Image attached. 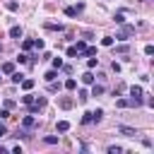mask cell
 <instances>
[{"label":"cell","mask_w":154,"mask_h":154,"mask_svg":"<svg viewBox=\"0 0 154 154\" xmlns=\"http://www.w3.org/2000/svg\"><path fill=\"white\" fill-rule=\"evenodd\" d=\"M22 79H24V75H22V72H12V82H14V84H19Z\"/></svg>","instance_id":"21"},{"label":"cell","mask_w":154,"mask_h":154,"mask_svg":"<svg viewBox=\"0 0 154 154\" xmlns=\"http://www.w3.org/2000/svg\"><path fill=\"white\" fill-rule=\"evenodd\" d=\"M118 132H120V135H125V137H135V135H137V130H135V128H130V125H118Z\"/></svg>","instance_id":"6"},{"label":"cell","mask_w":154,"mask_h":154,"mask_svg":"<svg viewBox=\"0 0 154 154\" xmlns=\"http://www.w3.org/2000/svg\"><path fill=\"white\" fill-rule=\"evenodd\" d=\"M5 7H7L10 12H17V7H19V5H17L14 0H7V5H5Z\"/></svg>","instance_id":"19"},{"label":"cell","mask_w":154,"mask_h":154,"mask_svg":"<svg viewBox=\"0 0 154 154\" xmlns=\"http://www.w3.org/2000/svg\"><path fill=\"white\" fill-rule=\"evenodd\" d=\"M67 55H70V58H75V55H79V53H77V48H75V46H70V48H67Z\"/></svg>","instance_id":"33"},{"label":"cell","mask_w":154,"mask_h":154,"mask_svg":"<svg viewBox=\"0 0 154 154\" xmlns=\"http://www.w3.org/2000/svg\"><path fill=\"white\" fill-rule=\"evenodd\" d=\"M113 19H116V24H123V22H125V14H123V12H116Z\"/></svg>","instance_id":"25"},{"label":"cell","mask_w":154,"mask_h":154,"mask_svg":"<svg viewBox=\"0 0 154 154\" xmlns=\"http://www.w3.org/2000/svg\"><path fill=\"white\" fill-rule=\"evenodd\" d=\"M34 48H38V51H41V48H43V41H41V38H36V41H34Z\"/></svg>","instance_id":"35"},{"label":"cell","mask_w":154,"mask_h":154,"mask_svg":"<svg viewBox=\"0 0 154 154\" xmlns=\"http://www.w3.org/2000/svg\"><path fill=\"white\" fill-rule=\"evenodd\" d=\"M82 55H87V58H89V55H96V48H94V46H87V48L82 51Z\"/></svg>","instance_id":"18"},{"label":"cell","mask_w":154,"mask_h":154,"mask_svg":"<svg viewBox=\"0 0 154 154\" xmlns=\"http://www.w3.org/2000/svg\"><path fill=\"white\" fill-rule=\"evenodd\" d=\"M75 48H77V53H82V51L87 48V43H84V41H77V46H75Z\"/></svg>","instance_id":"31"},{"label":"cell","mask_w":154,"mask_h":154,"mask_svg":"<svg viewBox=\"0 0 154 154\" xmlns=\"http://www.w3.org/2000/svg\"><path fill=\"white\" fill-rule=\"evenodd\" d=\"M5 135H7V128H5L2 123H0V137H5Z\"/></svg>","instance_id":"39"},{"label":"cell","mask_w":154,"mask_h":154,"mask_svg":"<svg viewBox=\"0 0 154 154\" xmlns=\"http://www.w3.org/2000/svg\"><path fill=\"white\" fill-rule=\"evenodd\" d=\"M10 38H22V26H10Z\"/></svg>","instance_id":"8"},{"label":"cell","mask_w":154,"mask_h":154,"mask_svg":"<svg viewBox=\"0 0 154 154\" xmlns=\"http://www.w3.org/2000/svg\"><path fill=\"white\" fill-rule=\"evenodd\" d=\"M101 118H103V111L96 108V111H87V113L82 116V123H84V125H91V123H99Z\"/></svg>","instance_id":"2"},{"label":"cell","mask_w":154,"mask_h":154,"mask_svg":"<svg viewBox=\"0 0 154 154\" xmlns=\"http://www.w3.org/2000/svg\"><path fill=\"white\" fill-rule=\"evenodd\" d=\"M34 125H36V118H34V113H29V116H24V118H22V128H24V130H31Z\"/></svg>","instance_id":"5"},{"label":"cell","mask_w":154,"mask_h":154,"mask_svg":"<svg viewBox=\"0 0 154 154\" xmlns=\"http://www.w3.org/2000/svg\"><path fill=\"white\" fill-rule=\"evenodd\" d=\"M96 65H99V58H94V55H89V60H87V67H89V70H94Z\"/></svg>","instance_id":"14"},{"label":"cell","mask_w":154,"mask_h":154,"mask_svg":"<svg viewBox=\"0 0 154 154\" xmlns=\"http://www.w3.org/2000/svg\"><path fill=\"white\" fill-rule=\"evenodd\" d=\"M63 87H65L67 91H72V89L77 87V79H72V77H70V79H65V84H63Z\"/></svg>","instance_id":"12"},{"label":"cell","mask_w":154,"mask_h":154,"mask_svg":"<svg viewBox=\"0 0 154 154\" xmlns=\"http://www.w3.org/2000/svg\"><path fill=\"white\" fill-rule=\"evenodd\" d=\"M17 60L24 65V63H29V55H26V53H19V55H17Z\"/></svg>","instance_id":"30"},{"label":"cell","mask_w":154,"mask_h":154,"mask_svg":"<svg viewBox=\"0 0 154 154\" xmlns=\"http://www.w3.org/2000/svg\"><path fill=\"white\" fill-rule=\"evenodd\" d=\"M123 152V147H118V144H111L108 147V154H120Z\"/></svg>","instance_id":"23"},{"label":"cell","mask_w":154,"mask_h":154,"mask_svg":"<svg viewBox=\"0 0 154 154\" xmlns=\"http://www.w3.org/2000/svg\"><path fill=\"white\" fill-rule=\"evenodd\" d=\"M43 142L46 144H58V137L55 135H48V137H43Z\"/></svg>","instance_id":"22"},{"label":"cell","mask_w":154,"mask_h":154,"mask_svg":"<svg viewBox=\"0 0 154 154\" xmlns=\"http://www.w3.org/2000/svg\"><path fill=\"white\" fill-rule=\"evenodd\" d=\"M22 101H24V103H31V101H34V94H24Z\"/></svg>","instance_id":"34"},{"label":"cell","mask_w":154,"mask_h":154,"mask_svg":"<svg viewBox=\"0 0 154 154\" xmlns=\"http://www.w3.org/2000/svg\"><path fill=\"white\" fill-rule=\"evenodd\" d=\"M101 46L111 48V46H113V36H103V38H101Z\"/></svg>","instance_id":"17"},{"label":"cell","mask_w":154,"mask_h":154,"mask_svg":"<svg viewBox=\"0 0 154 154\" xmlns=\"http://www.w3.org/2000/svg\"><path fill=\"white\" fill-rule=\"evenodd\" d=\"M142 103H144L142 96H130V99H118V101H116L118 108H137V106H142Z\"/></svg>","instance_id":"1"},{"label":"cell","mask_w":154,"mask_h":154,"mask_svg":"<svg viewBox=\"0 0 154 154\" xmlns=\"http://www.w3.org/2000/svg\"><path fill=\"white\" fill-rule=\"evenodd\" d=\"M7 116H10V108H2L0 111V118H7Z\"/></svg>","instance_id":"38"},{"label":"cell","mask_w":154,"mask_h":154,"mask_svg":"<svg viewBox=\"0 0 154 154\" xmlns=\"http://www.w3.org/2000/svg\"><path fill=\"white\" fill-rule=\"evenodd\" d=\"M103 94V87L101 84H91V96H101Z\"/></svg>","instance_id":"13"},{"label":"cell","mask_w":154,"mask_h":154,"mask_svg":"<svg viewBox=\"0 0 154 154\" xmlns=\"http://www.w3.org/2000/svg\"><path fill=\"white\" fill-rule=\"evenodd\" d=\"M55 128H58V132H67V130H70V123H67V120H58Z\"/></svg>","instance_id":"10"},{"label":"cell","mask_w":154,"mask_h":154,"mask_svg":"<svg viewBox=\"0 0 154 154\" xmlns=\"http://www.w3.org/2000/svg\"><path fill=\"white\" fill-rule=\"evenodd\" d=\"M116 51H118V53H123V55H125V53H128V51H130V46H125V43H123V46H118V48H116Z\"/></svg>","instance_id":"32"},{"label":"cell","mask_w":154,"mask_h":154,"mask_svg":"<svg viewBox=\"0 0 154 154\" xmlns=\"http://www.w3.org/2000/svg\"><path fill=\"white\" fill-rule=\"evenodd\" d=\"M0 79H2V72H0Z\"/></svg>","instance_id":"40"},{"label":"cell","mask_w":154,"mask_h":154,"mask_svg":"<svg viewBox=\"0 0 154 154\" xmlns=\"http://www.w3.org/2000/svg\"><path fill=\"white\" fill-rule=\"evenodd\" d=\"M132 34H135V26H130V24H125V22H123V26H120V31L116 34V38H120V41H128Z\"/></svg>","instance_id":"3"},{"label":"cell","mask_w":154,"mask_h":154,"mask_svg":"<svg viewBox=\"0 0 154 154\" xmlns=\"http://www.w3.org/2000/svg\"><path fill=\"white\" fill-rule=\"evenodd\" d=\"M87 99H89V94H87V91L82 89V91H79V101H87Z\"/></svg>","instance_id":"37"},{"label":"cell","mask_w":154,"mask_h":154,"mask_svg":"<svg viewBox=\"0 0 154 154\" xmlns=\"http://www.w3.org/2000/svg\"><path fill=\"white\" fill-rule=\"evenodd\" d=\"M55 77H58V72H55V70H48V72L43 75V79H46V82H53Z\"/></svg>","instance_id":"15"},{"label":"cell","mask_w":154,"mask_h":154,"mask_svg":"<svg viewBox=\"0 0 154 154\" xmlns=\"http://www.w3.org/2000/svg\"><path fill=\"white\" fill-rule=\"evenodd\" d=\"M22 48H24V51H31V48H34V41H29V38H26V41L22 43Z\"/></svg>","instance_id":"29"},{"label":"cell","mask_w":154,"mask_h":154,"mask_svg":"<svg viewBox=\"0 0 154 154\" xmlns=\"http://www.w3.org/2000/svg\"><path fill=\"white\" fill-rule=\"evenodd\" d=\"M46 108V96H38V99H34L31 103H29V113H38V111H43Z\"/></svg>","instance_id":"4"},{"label":"cell","mask_w":154,"mask_h":154,"mask_svg":"<svg viewBox=\"0 0 154 154\" xmlns=\"http://www.w3.org/2000/svg\"><path fill=\"white\" fill-rule=\"evenodd\" d=\"M46 29H51V31H63L65 26H63V24H46Z\"/></svg>","instance_id":"20"},{"label":"cell","mask_w":154,"mask_h":154,"mask_svg":"<svg viewBox=\"0 0 154 154\" xmlns=\"http://www.w3.org/2000/svg\"><path fill=\"white\" fill-rule=\"evenodd\" d=\"M60 106L63 108H72V99H60Z\"/></svg>","instance_id":"28"},{"label":"cell","mask_w":154,"mask_h":154,"mask_svg":"<svg viewBox=\"0 0 154 154\" xmlns=\"http://www.w3.org/2000/svg\"><path fill=\"white\" fill-rule=\"evenodd\" d=\"M142 2H144V0H142Z\"/></svg>","instance_id":"41"},{"label":"cell","mask_w":154,"mask_h":154,"mask_svg":"<svg viewBox=\"0 0 154 154\" xmlns=\"http://www.w3.org/2000/svg\"><path fill=\"white\" fill-rule=\"evenodd\" d=\"M154 53V46H144V55H152Z\"/></svg>","instance_id":"36"},{"label":"cell","mask_w":154,"mask_h":154,"mask_svg":"<svg viewBox=\"0 0 154 154\" xmlns=\"http://www.w3.org/2000/svg\"><path fill=\"white\" fill-rule=\"evenodd\" d=\"M19 84H22V89H24V91H29V89L34 87V79H26V77H24V79H22Z\"/></svg>","instance_id":"11"},{"label":"cell","mask_w":154,"mask_h":154,"mask_svg":"<svg viewBox=\"0 0 154 154\" xmlns=\"http://www.w3.org/2000/svg\"><path fill=\"white\" fill-rule=\"evenodd\" d=\"M48 91H60V84H55V79L48 82Z\"/></svg>","instance_id":"27"},{"label":"cell","mask_w":154,"mask_h":154,"mask_svg":"<svg viewBox=\"0 0 154 154\" xmlns=\"http://www.w3.org/2000/svg\"><path fill=\"white\" fill-rule=\"evenodd\" d=\"M65 14L67 17H77V7H65Z\"/></svg>","instance_id":"24"},{"label":"cell","mask_w":154,"mask_h":154,"mask_svg":"<svg viewBox=\"0 0 154 154\" xmlns=\"http://www.w3.org/2000/svg\"><path fill=\"white\" fill-rule=\"evenodd\" d=\"M82 84H94V75H91V70H87V72L82 75Z\"/></svg>","instance_id":"9"},{"label":"cell","mask_w":154,"mask_h":154,"mask_svg":"<svg viewBox=\"0 0 154 154\" xmlns=\"http://www.w3.org/2000/svg\"><path fill=\"white\" fill-rule=\"evenodd\" d=\"M63 67V58H53V70H60Z\"/></svg>","instance_id":"26"},{"label":"cell","mask_w":154,"mask_h":154,"mask_svg":"<svg viewBox=\"0 0 154 154\" xmlns=\"http://www.w3.org/2000/svg\"><path fill=\"white\" fill-rule=\"evenodd\" d=\"M0 72H2V75H12V72H14V63H2V65H0Z\"/></svg>","instance_id":"7"},{"label":"cell","mask_w":154,"mask_h":154,"mask_svg":"<svg viewBox=\"0 0 154 154\" xmlns=\"http://www.w3.org/2000/svg\"><path fill=\"white\" fill-rule=\"evenodd\" d=\"M142 94H144V91H142V87H135V84L130 87V96H142Z\"/></svg>","instance_id":"16"}]
</instances>
